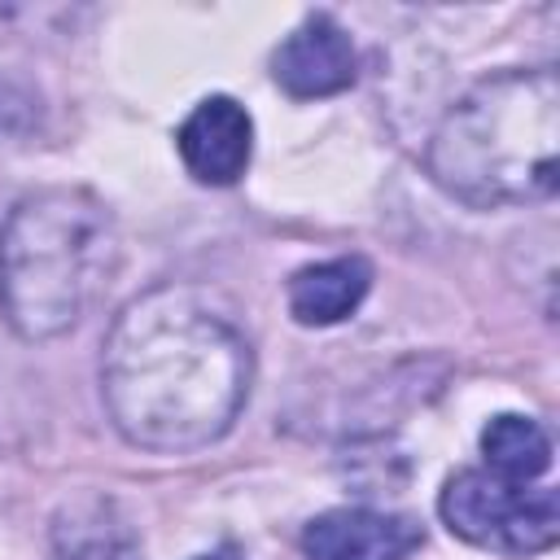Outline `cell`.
<instances>
[{"mask_svg":"<svg viewBox=\"0 0 560 560\" xmlns=\"http://www.w3.org/2000/svg\"><path fill=\"white\" fill-rule=\"evenodd\" d=\"M197 560H228V556H197Z\"/></svg>","mask_w":560,"mask_h":560,"instance_id":"cell-11","label":"cell"},{"mask_svg":"<svg viewBox=\"0 0 560 560\" xmlns=\"http://www.w3.org/2000/svg\"><path fill=\"white\" fill-rule=\"evenodd\" d=\"M118 262L109 210L83 188L26 197L0 232V306L18 337L48 341L74 328Z\"/></svg>","mask_w":560,"mask_h":560,"instance_id":"cell-3","label":"cell"},{"mask_svg":"<svg viewBox=\"0 0 560 560\" xmlns=\"http://www.w3.org/2000/svg\"><path fill=\"white\" fill-rule=\"evenodd\" d=\"M175 149L197 184H236L254 153V122L241 101L206 96L175 131Z\"/></svg>","mask_w":560,"mask_h":560,"instance_id":"cell-7","label":"cell"},{"mask_svg":"<svg viewBox=\"0 0 560 560\" xmlns=\"http://www.w3.org/2000/svg\"><path fill=\"white\" fill-rule=\"evenodd\" d=\"M560 79L551 66L503 70L468 88L429 140V175L477 210L534 206L556 192Z\"/></svg>","mask_w":560,"mask_h":560,"instance_id":"cell-2","label":"cell"},{"mask_svg":"<svg viewBox=\"0 0 560 560\" xmlns=\"http://www.w3.org/2000/svg\"><path fill=\"white\" fill-rule=\"evenodd\" d=\"M372 289V267L363 258H328L293 271L289 280V311L306 328L341 324L359 311V302Z\"/></svg>","mask_w":560,"mask_h":560,"instance_id":"cell-9","label":"cell"},{"mask_svg":"<svg viewBox=\"0 0 560 560\" xmlns=\"http://www.w3.org/2000/svg\"><path fill=\"white\" fill-rule=\"evenodd\" d=\"M438 512L451 534L499 556H538L560 538L551 486H516L490 468H464L442 486Z\"/></svg>","mask_w":560,"mask_h":560,"instance_id":"cell-4","label":"cell"},{"mask_svg":"<svg viewBox=\"0 0 560 560\" xmlns=\"http://www.w3.org/2000/svg\"><path fill=\"white\" fill-rule=\"evenodd\" d=\"M114 429L144 451H201L232 429L249 394L241 328L192 289L158 284L122 306L101 354Z\"/></svg>","mask_w":560,"mask_h":560,"instance_id":"cell-1","label":"cell"},{"mask_svg":"<svg viewBox=\"0 0 560 560\" xmlns=\"http://www.w3.org/2000/svg\"><path fill=\"white\" fill-rule=\"evenodd\" d=\"M481 455H486V468L503 481H516V486H534L547 468H551V438L538 420L529 416H494L481 433Z\"/></svg>","mask_w":560,"mask_h":560,"instance_id":"cell-10","label":"cell"},{"mask_svg":"<svg viewBox=\"0 0 560 560\" xmlns=\"http://www.w3.org/2000/svg\"><path fill=\"white\" fill-rule=\"evenodd\" d=\"M52 560H144V551L118 503L88 494L57 512Z\"/></svg>","mask_w":560,"mask_h":560,"instance_id":"cell-8","label":"cell"},{"mask_svg":"<svg viewBox=\"0 0 560 560\" xmlns=\"http://www.w3.org/2000/svg\"><path fill=\"white\" fill-rule=\"evenodd\" d=\"M271 79L293 101L346 92L354 83V44L328 13H311L271 52Z\"/></svg>","mask_w":560,"mask_h":560,"instance_id":"cell-6","label":"cell"},{"mask_svg":"<svg viewBox=\"0 0 560 560\" xmlns=\"http://www.w3.org/2000/svg\"><path fill=\"white\" fill-rule=\"evenodd\" d=\"M420 542V521L372 508H332L302 529L306 560H411Z\"/></svg>","mask_w":560,"mask_h":560,"instance_id":"cell-5","label":"cell"}]
</instances>
